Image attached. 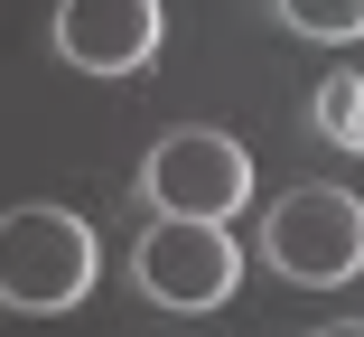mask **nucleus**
<instances>
[{
    "mask_svg": "<svg viewBox=\"0 0 364 337\" xmlns=\"http://www.w3.org/2000/svg\"><path fill=\"white\" fill-rule=\"evenodd\" d=\"M94 225L65 216V207H10L0 216V300L28 309V318H56L94 291Z\"/></svg>",
    "mask_w": 364,
    "mask_h": 337,
    "instance_id": "f257e3e1",
    "label": "nucleus"
},
{
    "mask_svg": "<svg viewBox=\"0 0 364 337\" xmlns=\"http://www.w3.org/2000/svg\"><path fill=\"white\" fill-rule=\"evenodd\" d=\"M262 253H271V272L280 281H309V291H336L364 272V197L355 187H289L271 197V216H262Z\"/></svg>",
    "mask_w": 364,
    "mask_h": 337,
    "instance_id": "f03ea898",
    "label": "nucleus"
},
{
    "mask_svg": "<svg viewBox=\"0 0 364 337\" xmlns=\"http://www.w3.org/2000/svg\"><path fill=\"white\" fill-rule=\"evenodd\" d=\"M140 187H150L159 216H205V225H234L243 197H252V160L234 131H168V141L150 150V169H140Z\"/></svg>",
    "mask_w": 364,
    "mask_h": 337,
    "instance_id": "7ed1b4c3",
    "label": "nucleus"
},
{
    "mask_svg": "<svg viewBox=\"0 0 364 337\" xmlns=\"http://www.w3.org/2000/svg\"><path fill=\"white\" fill-rule=\"evenodd\" d=\"M131 272H140V291H150L159 309H215L243 281V244L225 225H205V216H159L150 234H140Z\"/></svg>",
    "mask_w": 364,
    "mask_h": 337,
    "instance_id": "20e7f679",
    "label": "nucleus"
},
{
    "mask_svg": "<svg viewBox=\"0 0 364 337\" xmlns=\"http://www.w3.org/2000/svg\"><path fill=\"white\" fill-rule=\"evenodd\" d=\"M56 56L85 66V76H140L159 56V0H65Z\"/></svg>",
    "mask_w": 364,
    "mask_h": 337,
    "instance_id": "39448f33",
    "label": "nucleus"
},
{
    "mask_svg": "<svg viewBox=\"0 0 364 337\" xmlns=\"http://www.w3.org/2000/svg\"><path fill=\"white\" fill-rule=\"evenodd\" d=\"M318 131L327 141H346V150H364V76H318Z\"/></svg>",
    "mask_w": 364,
    "mask_h": 337,
    "instance_id": "423d86ee",
    "label": "nucleus"
},
{
    "mask_svg": "<svg viewBox=\"0 0 364 337\" xmlns=\"http://www.w3.org/2000/svg\"><path fill=\"white\" fill-rule=\"evenodd\" d=\"M280 19L299 28V38L346 47V38H364V0H280Z\"/></svg>",
    "mask_w": 364,
    "mask_h": 337,
    "instance_id": "0eeeda50",
    "label": "nucleus"
},
{
    "mask_svg": "<svg viewBox=\"0 0 364 337\" xmlns=\"http://www.w3.org/2000/svg\"><path fill=\"white\" fill-rule=\"evenodd\" d=\"M318 337H364V318H336V328H318Z\"/></svg>",
    "mask_w": 364,
    "mask_h": 337,
    "instance_id": "6e6552de",
    "label": "nucleus"
}]
</instances>
